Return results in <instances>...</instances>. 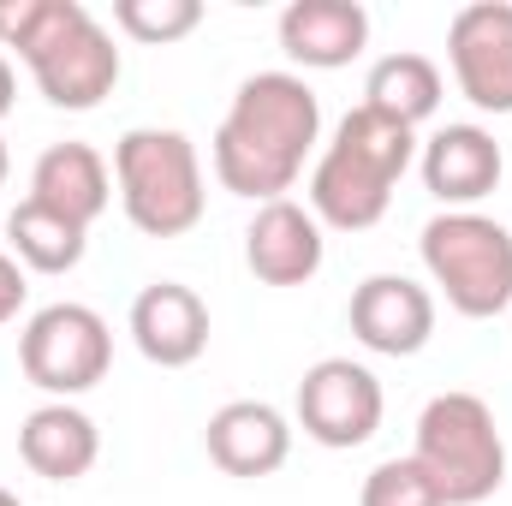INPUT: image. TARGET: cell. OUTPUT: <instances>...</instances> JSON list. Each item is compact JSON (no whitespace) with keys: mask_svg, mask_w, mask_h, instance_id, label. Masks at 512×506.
<instances>
[{"mask_svg":"<svg viewBox=\"0 0 512 506\" xmlns=\"http://www.w3.org/2000/svg\"><path fill=\"white\" fill-rule=\"evenodd\" d=\"M322 137V102L298 72H251L233 90L227 120L215 126V179L233 197L274 203L298 185L310 149Z\"/></svg>","mask_w":512,"mask_h":506,"instance_id":"6da1fadb","label":"cell"},{"mask_svg":"<svg viewBox=\"0 0 512 506\" xmlns=\"http://www.w3.org/2000/svg\"><path fill=\"white\" fill-rule=\"evenodd\" d=\"M0 48H18L48 108L90 114L114 96L126 60L84 0H0Z\"/></svg>","mask_w":512,"mask_h":506,"instance_id":"7a4b0ae2","label":"cell"},{"mask_svg":"<svg viewBox=\"0 0 512 506\" xmlns=\"http://www.w3.org/2000/svg\"><path fill=\"white\" fill-rule=\"evenodd\" d=\"M411 161H417V131L370 102H358L310 167V185H304L310 215L334 233H370L387 215L393 185L405 179Z\"/></svg>","mask_w":512,"mask_h":506,"instance_id":"3957f363","label":"cell"},{"mask_svg":"<svg viewBox=\"0 0 512 506\" xmlns=\"http://www.w3.org/2000/svg\"><path fill=\"white\" fill-rule=\"evenodd\" d=\"M120 209L143 239H185L203 221V161L197 143L173 126H131L114 143Z\"/></svg>","mask_w":512,"mask_h":506,"instance_id":"277c9868","label":"cell"},{"mask_svg":"<svg viewBox=\"0 0 512 506\" xmlns=\"http://www.w3.org/2000/svg\"><path fill=\"white\" fill-rule=\"evenodd\" d=\"M411 459L429 471L441 506H483L507 483V441L489 411V399L447 387L417 411V441Z\"/></svg>","mask_w":512,"mask_h":506,"instance_id":"5b68a950","label":"cell"},{"mask_svg":"<svg viewBox=\"0 0 512 506\" xmlns=\"http://www.w3.org/2000/svg\"><path fill=\"white\" fill-rule=\"evenodd\" d=\"M417 256L429 268V280L441 286V298L471 316L489 322L512 304V233L483 215V209H441L435 221H423Z\"/></svg>","mask_w":512,"mask_h":506,"instance_id":"8992f818","label":"cell"},{"mask_svg":"<svg viewBox=\"0 0 512 506\" xmlns=\"http://www.w3.org/2000/svg\"><path fill=\"white\" fill-rule=\"evenodd\" d=\"M114 364V334L90 304H42L18 334V370L48 399H78Z\"/></svg>","mask_w":512,"mask_h":506,"instance_id":"52a82bcc","label":"cell"},{"mask_svg":"<svg viewBox=\"0 0 512 506\" xmlns=\"http://www.w3.org/2000/svg\"><path fill=\"white\" fill-rule=\"evenodd\" d=\"M387 393L370 364L358 358H322L298 381V429L328 447V453H352L382 429Z\"/></svg>","mask_w":512,"mask_h":506,"instance_id":"ba28073f","label":"cell"},{"mask_svg":"<svg viewBox=\"0 0 512 506\" xmlns=\"http://www.w3.org/2000/svg\"><path fill=\"white\" fill-rule=\"evenodd\" d=\"M447 66L477 114H512V0H471L453 12Z\"/></svg>","mask_w":512,"mask_h":506,"instance_id":"9c48e42d","label":"cell"},{"mask_svg":"<svg viewBox=\"0 0 512 506\" xmlns=\"http://www.w3.org/2000/svg\"><path fill=\"white\" fill-rule=\"evenodd\" d=\"M352 334L376 358H417L435 334V292L411 274H370L352 286Z\"/></svg>","mask_w":512,"mask_h":506,"instance_id":"30bf717a","label":"cell"},{"mask_svg":"<svg viewBox=\"0 0 512 506\" xmlns=\"http://www.w3.org/2000/svg\"><path fill=\"white\" fill-rule=\"evenodd\" d=\"M417 173H423V191H429L441 209H477V203L501 185L507 155H501L495 131H483V126L465 120V126L429 131V137L417 143Z\"/></svg>","mask_w":512,"mask_h":506,"instance_id":"8fae6325","label":"cell"},{"mask_svg":"<svg viewBox=\"0 0 512 506\" xmlns=\"http://www.w3.org/2000/svg\"><path fill=\"white\" fill-rule=\"evenodd\" d=\"M322 256H328V239L310 203H292V197L256 203L251 227H245V268L262 286H304L322 274Z\"/></svg>","mask_w":512,"mask_h":506,"instance_id":"7c38bea8","label":"cell"},{"mask_svg":"<svg viewBox=\"0 0 512 506\" xmlns=\"http://www.w3.org/2000/svg\"><path fill=\"white\" fill-rule=\"evenodd\" d=\"M131 346L155 370H185L209 352V304L185 280H149L131 298Z\"/></svg>","mask_w":512,"mask_h":506,"instance_id":"4fadbf2b","label":"cell"},{"mask_svg":"<svg viewBox=\"0 0 512 506\" xmlns=\"http://www.w3.org/2000/svg\"><path fill=\"white\" fill-rule=\"evenodd\" d=\"M203 447L215 459V471L227 477H274L286 459H292V423L268 405V399H227L209 429H203Z\"/></svg>","mask_w":512,"mask_h":506,"instance_id":"5bb4252c","label":"cell"},{"mask_svg":"<svg viewBox=\"0 0 512 506\" xmlns=\"http://www.w3.org/2000/svg\"><path fill=\"white\" fill-rule=\"evenodd\" d=\"M280 48L304 72H340L370 48V12L358 0H292L280 12Z\"/></svg>","mask_w":512,"mask_h":506,"instance_id":"9a60e30c","label":"cell"},{"mask_svg":"<svg viewBox=\"0 0 512 506\" xmlns=\"http://www.w3.org/2000/svg\"><path fill=\"white\" fill-rule=\"evenodd\" d=\"M30 197L54 215L78 221V227H96L114 203V167L102 161L96 143H78V137L48 143L30 167Z\"/></svg>","mask_w":512,"mask_h":506,"instance_id":"2e32d148","label":"cell"},{"mask_svg":"<svg viewBox=\"0 0 512 506\" xmlns=\"http://www.w3.org/2000/svg\"><path fill=\"white\" fill-rule=\"evenodd\" d=\"M18 459L48 483H78L102 459V429L72 399H48L18 423Z\"/></svg>","mask_w":512,"mask_h":506,"instance_id":"e0dca14e","label":"cell"},{"mask_svg":"<svg viewBox=\"0 0 512 506\" xmlns=\"http://www.w3.org/2000/svg\"><path fill=\"white\" fill-rule=\"evenodd\" d=\"M6 251L18 256V268H36V274H72L84 251H90V227L42 209L36 197H24L12 215H6Z\"/></svg>","mask_w":512,"mask_h":506,"instance_id":"ac0fdd59","label":"cell"},{"mask_svg":"<svg viewBox=\"0 0 512 506\" xmlns=\"http://www.w3.org/2000/svg\"><path fill=\"white\" fill-rule=\"evenodd\" d=\"M364 102L417 131L423 120H435V108H441V66L429 54H411V48L382 54L370 66V78H364Z\"/></svg>","mask_w":512,"mask_h":506,"instance_id":"d6986e66","label":"cell"},{"mask_svg":"<svg viewBox=\"0 0 512 506\" xmlns=\"http://www.w3.org/2000/svg\"><path fill=\"white\" fill-rule=\"evenodd\" d=\"M114 24L131 42L167 48V42H179L203 24V0H114Z\"/></svg>","mask_w":512,"mask_h":506,"instance_id":"ffe728a7","label":"cell"},{"mask_svg":"<svg viewBox=\"0 0 512 506\" xmlns=\"http://www.w3.org/2000/svg\"><path fill=\"white\" fill-rule=\"evenodd\" d=\"M358 506H441V495H435L429 471L405 453V459H382V465L364 477Z\"/></svg>","mask_w":512,"mask_h":506,"instance_id":"44dd1931","label":"cell"},{"mask_svg":"<svg viewBox=\"0 0 512 506\" xmlns=\"http://www.w3.org/2000/svg\"><path fill=\"white\" fill-rule=\"evenodd\" d=\"M24 292H30V286H24V268H18V256L0 245V328H6V322L24 310Z\"/></svg>","mask_w":512,"mask_h":506,"instance_id":"7402d4cb","label":"cell"},{"mask_svg":"<svg viewBox=\"0 0 512 506\" xmlns=\"http://www.w3.org/2000/svg\"><path fill=\"white\" fill-rule=\"evenodd\" d=\"M12 102H18V72H12V60L0 54V120L12 114Z\"/></svg>","mask_w":512,"mask_h":506,"instance_id":"603a6c76","label":"cell"},{"mask_svg":"<svg viewBox=\"0 0 512 506\" xmlns=\"http://www.w3.org/2000/svg\"><path fill=\"white\" fill-rule=\"evenodd\" d=\"M6 173H12V155H6V137H0V185H6Z\"/></svg>","mask_w":512,"mask_h":506,"instance_id":"cb8c5ba5","label":"cell"},{"mask_svg":"<svg viewBox=\"0 0 512 506\" xmlns=\"http://www.w3.org/2000/svg\"><path fill=\"white\" fill-rule=\"evenodd\" d=\"M0 506H24V501H18V495H12V489H0Z\"/></svg>","mask_w":512,"mask_h":506,"instance_id":"d4e9b609","label":"cell"}]
</instances>
